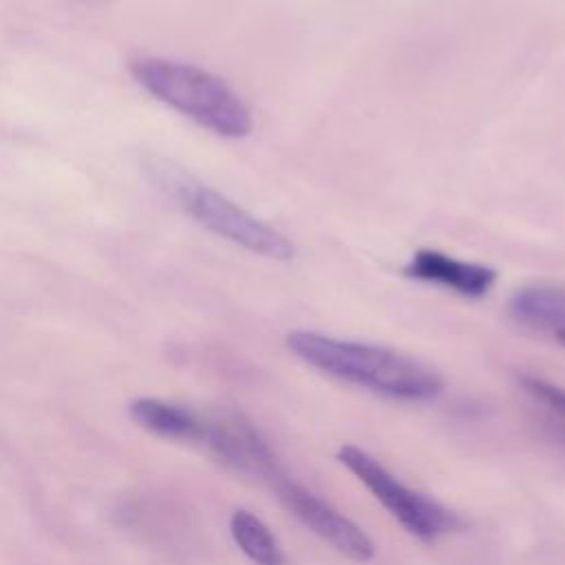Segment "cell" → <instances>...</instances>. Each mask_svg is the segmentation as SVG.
I'll return each mask as SVG.
<instances>
[{
	"instance_id": "obj_3",
	"label": "cell",
	"mask_w": 565,
	"mask_h": 565,
	"mask_svg": "<svg viewBox=\"0 0 565 565\" xmlns=\"http://www.w3.org/2000/svg\"><path fill=\"white\" fill-rule=\"evenodd\" d=\"M146 168L154 185L207 232L271 260L294 258L296 247L287 234L260 221L214 188L201 183L177 163L152 157Z\"/></svg>"
},
{
	"instance_id": "obj_6",
	"label": "cell",
	"mask_w": 565,
	"mask_h": 565,
	"mask_svg": "<svg viewBox=\"0 0 565 565\" xmlns=\"http://www.w3.org/2000/svg\"><path fill=\"white\" fill-rule=\"evenodd\" d=\"M201 444H205L223 463L232 466L234 470L269 481L282 475L265 439L241 415L205 417V435Z\"/></svg>"
},
{
	"instance_id": "obj_5",
	"label": "cell",
	"mask_w": 565,
	"mask_h": 565,
	"mask_svg": "<svg viewBox=\"0 0 565 565\" xmlns=\"http://www.w3.org/2000/svg\"><path fill=\"white\" fill-rule=\"evenodd\" d=\"M276 497L280 503L316 536H320L324 543H329L335 552L342 556L366 563L375 556V545L369 539V534L353 523L349 516L338 512L333 505L324 503L320 497H316L311 490L302 488L300 483L287 479L285 475H278L271 481Z\"/></svg>"
},
{
	"instance_id": "obj_2",
	"label": "cell",
	"mask_w": 565,
	"mask_h": 565,
	"mask_svg": "<svg viewBox=\"0 0 565 565\" xmlns=\"http://www.w3.org/2000/svg\"><path fill=\"white\" fill-rule=\"evenodd\" d=\"M130 75L154 99L218 137L243 139L254 128L252 110L243 97L223 77L201 66L141 57L130 62Z\"/></svg>"
},
{
	"instance_id": "obj_12",
	"label": "cell",
	"mask_w": 565,
	"mask_h": 565,
	"mask_svg": "<svg viewBox=\"0 0 565 565\" xmlns=\"http://www.w3.org/2000/svg\"><path fill=\"white\" fill-rule=\"evenodd\" d=\"M556 340H558V342L565 347V333H556Z\"/></svg>"
},
{
	"instance_id": "obj_1",
	"label": "cell",
	"mask_w": 565,
	"mask_h": 565,
	"mask_svg": "<svg viewBox=\"0 0 565 565\" xmlns=\"http://www.w3.org/2000/svg\"><path fill=\"white\" fill-rule=\"evenodd\" d=\"M285 344L298 360L320 373L384 397L426 402L444 388V380L435 369L382 344L342 340L305 329L287 333Z\"/></svg>"
},
{
	"instance_id": "obj_9",
	"label": "cell",
	"mask_w": 565,
	"mask_h": 565,
	"mask_svg": "<svg viewBox=\"0 0 565 565\" xmlns=\"http://www.w3.org/2000/svg\"><path fill=\"white\" fill-rule=\"evenodd\" d=\"M130 417L148 428L150 433L174 439V441H203L205 435V417L157 397H139L130 402Z\"/></svg>"
},
{
	"instance_id": "obj_4",
	"label": "cell",
	"mask_w": 565,
	"mask_h": 565,
	"mask_svg": "<svg viewBox=\"0 0 565 565\" xmlns=\"http://www.w3.org/2000/svg\"><path fill=\"white\" fill-rule=\"evenodd\" d=\"M335 457L415 539L430 543L463 527V519L455 510L402 483L366 450L344 444L338 448Z\"/></svg>"
},
{
	"instance_id": "obj_8",
	"label": "cell",
	"mask_w": 565,
	"mask_h": 565,
	"mask_svg": "<svg viewBox=\"0 0 565 565\" xmlns=\"http://www.w3.org/2000/svg\"><path fill=\"white\" fill-rule=\"evenodd\" d=\"M508 311L514 322L550 333H565V287L536 282L512 294Z\"/></svg>"
},
{
	"instance_id": "obj_11",
	"label": "cell",
	"mask_w": 565,
	"mask_h": 565,
	"mask_svg": "<svg viewBox=\"0 0 565 565\" xmlns=\"http://www.w3.org/2000/svg\"><path fill=\"white\" fill-rule=\"evenodd\" d=\"M519 384L530 393L536 402H543L552 411L561 413L565 417V391L561 386H554L536 375H519Z\"/></svg>"
},
{
	"instance_id": "obj_7",
	"label": "cell",
	"mask_w": 565,
	"mask_h": 565,
	"mask_svg": "<svg viewBox=\"0 0 565 565\" xmlns=\"http://www.w3.org/2000/svg\"><path fill=\"white\" fill-rule=\"evenodd\" d=\"M408 278L446 287L463 298H483L497 282V269L459 260L439 249H417L404 265Z\"/></svg>"
},
{
	"instance_id": "obj_10",
	"label": "cell",
	"mask_w": 565,
	"mask_h": 565,
	"mask_svg": "<svg viewBox=\"0 0 565 565\" xmlns=\"http://www.w3.org/2000/svg\"><path fill=\"white\" fill-rule=\"evenodd\" d=\"M230 532L238 550L254 565H285V552L278 539L254 512L243 508L234 510L230 519Z\"/></svg>"
}]
</instances>
